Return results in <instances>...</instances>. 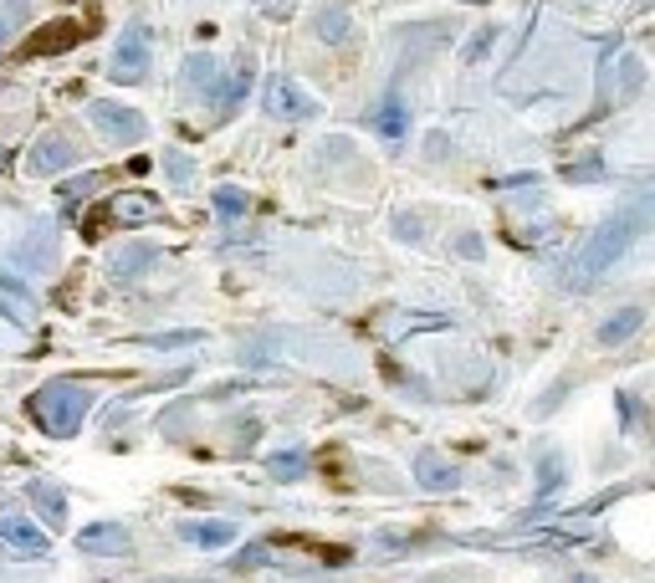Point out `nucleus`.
<instances>
[{
  "label": "nucleus",
  "instance_id": "obj_8",
  "mask_svg": "<svg viewBox=\"0 0 655 583\" xmlns=\"http://www.w3.org/2000/svg\"><path fill=\"white\" fill-rule=\"evenodd\" d=\"M77 548L93 552V558H129L134 537H129V527H123V522H93V527H83V533H77Z\"/></svg>",
  "mask_w": 655,
  "mask_h": 583
},
{
  "label": "nucleus",
  "instance_id": "obj_14",
  "mask_svg": "<svg viewBox=\"0 0 655 583\" xmlns=\"http://www.w3.org/2000/svg\"><path fill=\"white\" fill-rule=\"evenodd\" d=\"M180 537L195 543V548H226V543H235V522H226V517H216V522H180Z\"/></svg>",
  "mask_w": 655,
  "mask_h": 583
},
{
  "label": "nucleus",
  "instance_id": "obj_25",
  "mask_svg": "<svg viewBox=\"0 0 655 583\" xmlns=\"http://www.w3.org/2000/svg\"><path fill=\"white\" fill-rule=\"evenodd\" d=\"M558 486H563V461H558V456H543L538 461V497H548Z\"/></svg>",
  "mask_w": 655,
  "mask_h": 583
},
{
  "label": "nucleus",
  "instance_id": "obj_7",
  "mask_svg": "<svg viewBox=\"0 0 655 583\" xmlns=\"http://www.w3.org/2000/svg\"><path fill=\"white\" fill-rule=\"evenodd\" d=\"M262 102H267V113L282 118V123H298V118H313V113H318L313 93H303V87L292 83V77H267V87H262Z\"/></svg>",
  "mask_w": 655,
  "mask_h": 583
},
{
  "label": "nucleus",
  "instance_id": "obj_15",
  "mask_svg": "<svg viewBox=\"0 0 655 583\" xmlns=\"http://www.w3.org/2000/svg\"><path fill=\"white\" fill-rule=\"evenodd\" d=\"M369 123H374V134L389 138V144H400V138L410 134V113H404L400 98H385V102H379V108L369 113Z\"/></svg>",
  "mask_w": 655,
  "mask_h": 583
},
{
  "label": "nucleus",
  "instance_id": "obj_16",
  "mask_svg": "<svg viewBox=\"0 0 655 583\" xmlns=\"http://www.w3.org/2000/svg\"><path fill=\"white\" fill-rule=\"evenodd\" d=\"M640 323H645V313H640V307H620V313H609L605 323H599V343H605V349H620L624 338H635L640 333Z\"/></svg>",
  "mask_w": 655,
  "mask_h": 583
},
{
  "label": "nucleus",
  "instance_id": "obj_34",
  "mask_svg": "<svg viewBox=\"0 0 655 583\" xmlns=\"http://www.w3.org/2000/svg\"><path fill=\"white\" fill-rule=\"evenodd\" d=\"M466 5H471V0H466ZM476 5H482V0H476Z\"/></svg>",
  "mask_w": 655,
  "mask_h": 583
},
{
  "label": "nucleus",
  "instance_id": "obj_31",
  "mask_svg": "<svg viewBox=\"0 0 655 583\" xmlns=\"http://www.w3.org/2000/svg\"><path fill=\"white\" fill-rule=\"evenodd\" d=\"M5 32H11V26H5V21H0V41H5Z\"/></svg>",
  "mask_w": 655,
  "mask_h": 583
},
{
  "label": "nucleus",
  "instance_id": "obj_17",
  "mask_svg": "<svg viewBox=\"0 0 655 583\" xmlns=\"http://www.w3.org/2000/svg\"><path fill=\"white\" fill-rule=\"evenodd\" d=\"M0 313L11 317V323H32L36 317V297L16 282V277H5V271H0Z\"/></svg>",
  "mask_w": 655,
  "mask_h": 583
},
{
  "label": "nucleus",
  "instance_id": "obj_22",
  "mask_svg": "<svg viewBox=\"0 0 655 583\" xmlns=\"http://www.w3.org/2000/svg\"><path fill=\"white\" fill-rule=\"evenodd\" d=\"M98 184H102V174H83V180H68V184H62V190H57V195H62V216H77V205H83L87 195L98 190Z\"/></svg>",
  "mask_w": 655,
  "mask_h": 583
},
{
  "label": "nucleus",
  "instance_id": "obj_20",
  "mask_svg": "<svg viewBox=\"0 0 655 583\" xmlns=\"http://www.w3.org/2000/svg\"><path fill=\"white\" fill-rule=\"evenodd\" d=\"M210 205H216L220 220H241L246 210H252V195H246V190H235V184H220L216 195H210Z\"/></svg>",
  "mask_w": 655,
  "mask_h": 583
},
{
  "label": "nucleus",
  "instance_id": "obj_27",
  "mask_svg": "<svg viewBox=\"0 0 655 583\" xmlns=\"http://www.w3.org/2000/svg\"><path fill=\"white\" fill-rule=\"evenodd\" d=\"M599 174H605V165H599V159H584V165L563 169V180H573V184H584V180H599Z\"/></svg>",
  "mask_w": 655,
  "mask_h": 583
},
{
  "label": "nucleus",
  "instance_id": "obj_9",
  "mask_svg": "<svg viewBox=\"0 0 655 583\" xmlns=\"http://www.w3.org/2000/svg\"><path fill=\"white\" fill-rule=\"evenodd\" d=\"M68 165H77V144H72L68 134H47L26 154V169H32V174H62Z\"/></svg>",
  "mask_w": 655,
  "mask_h": 583
},
{
  "label": "nucleus",
  "instance_id": "obj_6",
  "mask_svg": "<svg viewBox=\"0 0 655 583\" xmlns=\"http://www.w3.org/2000/svg\"><path fill=\"white\" fill-rule=\"evenodd\" d=\"M159 216V201L154 195H144V190H134V195H113V201L102 205L98 216L87 220V241H98L102 226H113V220H123V226H138V220H154Z\"/></svg>",
  "mask_w": 655,
  "mask_h": 583
},
{
  "label": "nucleus",
  "instance_id": "obj_19",
  "mask_svg": "<svg viewBox=\"0 0 655 583\" xmlns=\"http://www.w3.org/2000/svg\"><path fill=\"white\" fill-rule=\"evenodd\" d=\"M267 476L271 482H303L307 476V456L303 450H277V456H267Z\"/></svg>",
  "mask_w": 655,
  "mask_h": 583
},
{
  "label": "nucleus",
  "instance_id": "obj_13",
  "mask_svg": "<svg viewBox=\"0 0 655 583\" xmlns=\"http://www.w3.org/2000/svg\"><path fill=\"white\" fill-rule=\"evenodd\" d=\"M51 241H57V231H51V226H36L16 246V262L26 271H51V262H57V246H51Z\"/></svg>",
  "mask_w": 655,
  "mask_h": 583
},
{
  "label": "nucleus",
  "instance_id": "obj_12",
  "mask_svg": "<svg viewBox=\"0 0 655 583\" xmlns=\"http://www.w3.org/2000/svg\"><path fill=\"white\" fill-rule=\"evenodd\" d=\"M415 482H421L425 491H456V486H461V466H451L436 450H425L421 461H415Z\"/></svg>",
  "mask_w": 655,
  "mask_h": 583
},
{
  "label": "nucleus",
  "instance_id": "obj_28",
  "mask_svg": "<svg viewBox=\"0 0 655 583\" xmlns=\"http://www.w3.org/2000/svg\"><path fill=\"white\" fill-rule=\"evenodd\" d=\"M169 174H174V180H190L195 169H190V159H180V154H169Z\"/></svg>",
  "mask_w": 655,
  "mask_h": 583
},
{
  "label": "nucleus",
  "instance_id": "obj_32",
  "mask_svg": "<svg viewBox=\"0 0 655 583\" xmlns=\"http://www.w3.org/2000/svg\"><path fill=\"white\" fill-rule=\"evenodd\" d=\"M421 583H446V573H440V579H421Z\"/></svg>",
  "mask_w": 655,
  "mask_h": 583
},
{
  "label": "nucleus",
  "instance_id": "obj_24",
  "mask_svg": "<svg viewBox=\"0 0 655 583\" xmlns=\"http://www.w3.org/2000/svg\"><path fill=\"white\" fill-rule=\"evenodd\" d=\"M216 62H210V57H195V62H190L185 68V83H190V93H210V98H216Z\"/></svg>",
  "mask_w": 655,
  "mask_h": 583
},
{
  "label": "nucleus",
  "instance_id": "obj_1",
  "mask_svg": "<svg viewBox=\"0 0 655 583\" xmlns=\"http://www.w3.org/2000/svg\"><path fill=\"white\" fill-rule=\"evenodd\" d=\"M651 216H655V195H640V201L620 205V210H615L599 231L589 235L584 246L573 251V262L563 267V287H569V292H584V287L599 282V277L620 262L624 251L640 241V231L651 226Z\"/></svg>",
  "mask_w": 655,
  "mask_h": 583
},
{
  "label": "nucleus",
  "instance_id": "obj_29",
  "mask_svg": "<svg viewBox=\"0 0 655 583\" xmlns=\"http://www.w3.org/2000/svg\"><path fill=\"white\" fill-rule=\"evenodd\" d=\"M5 5H11V16H21V11H26V0H5Z\"/></svg>",
  "mask_w": 655,
  "mask_h": 583
},
{
  "label": "nucleus",
  "instance_id": "obj_23",
  "mask_svg": "<svg viewBox=\"0 0 655 583\" xmlns=\"http://www.w3.org/2000/svg\"><path fill=\"white\" fill-rule=\"evenodd\" d=\"M349 26H353V21H349L343 5H323V11H318V36H323V41H333V47H338V41L349 36Z\"/></svg>",
  "mask_w": 655,
  "mask_h": 583
},
{
  "label": "nucleus",
  "instance_id": "obj_10",
  "mask_svg": "<svg viewBox=\"0 0 655 583\" xmlns=\"http://www.w3.org/2000/svg\"><path fill=\"white\" fill-rule=\"evenodd\" d=\"M0 537H5L16 552H26V558H47V533L32 527L21 512H0Z\"/></svg>",
  "mask_w": 655,
  "mask_h": 583
},
{
  "label": "nucleus",
  "instance_id": "obj_30",
  "mask_svg": "<svg viewBox=\"0 0 655 583\" xmlns=\"http://www.w3.org/2000/svg\"><path fill=\"white\" fill-rule=\"evenodd\" d=\"M635 11H655V0H635Z\"/></svg>",
  "mask_w": 655,
  "mask_h": 583
},
{
  "label": "nucleus",
  "instance_id": "obj_26",
  "mask_svg": "<svg viewBox=\"0 0 655 583\" xmlns=\"http://www.w3.org/2000/svg\"><path fill=\"white\" fill-rule=\"evenodd\" d=\"M256 563H267V543H252V548H241V552L231 558L235 573H246V568H256Z\"/></svg>",
  "mask_w": 655,
  "mask_h": 583
},
{
  "label": "nucleus",
  "instance_id": "obj_11",
  "mask_svg": "<svg viewBox=\"0 0 655 583\" xmlns=\"http://www.w3.org/2000/svg\"><path fill=\"white\" fill-rule=\"evenodd\" d=\"M252 83H256V72H252V57H241V62H235L231 68V83H226V77H220V87H216V118H231L235 108H241V98H246V93H252Z\"/></svg>",
  "mask_w": 655,
  "mask_h": 583
},
{
  "label": "nucleus",
  "instance_id": "obj_21",
  "mask_svg": "<svg viewBox=\"0 0 655 583\" xmlns=\"http://www.w3.org/2000/svg\"><path fill=\"white\" fill-rule=\"evenodd\" d=\"M154 256H159L154 246H129V251H118L113 277H118V282H129V277H138L144 267H154Z\"/></svg>",
  "mask_w": 655,
  "mask_h": 583
},
{
  "label": "nucleus",
  "instance_id": "obj_33",
  "mask_svg": "<svg viewBox=\"0 0 655 583\" xmlns=\"http://www.w3.org/2000/svg\"><path fill=\"white\" fill-rule=\"evenodd\" d=\"M573 583H594V579H573Z\"/></svg>",
  "mask_w": 655,
  "mask_h": 583
},
{
  "label": "nucleus",
  "instance_id": "obj_4",
  "mask_svg": "<svg viewBox=\"0 0 655 583\" xmlns=\"http://www.w3.org/2000/svg\"><path fill=\"white\" fill-rule=\"evenodd\" d=\"M144 72H149V26H129V32L118 36L108 77L113 83H144Z\"/></svg>",
  "mask_w": 655,
  "mask_h": 583
},
{
  "label": "nucleus",
  "instance_id": "obj_3",
  "mask_svg": "<svg viewBox=\"0 0 655 583\" xmlns=\"http://www.w3.org/2000/svg\"><path fill=\"white\" fill-rule=\"evenodd\" d=\"M87 118H93V129H98L102 138H113V144H138V138H144V113L129 108V102L102 98L87 108Z\"/></svg>",
  "mask_w": 655,
  "mask_h": 583
},
{
  "label": "nucleus",
  "instance_id": "obj_18",
  "mask_svg": "<svg viewBox=\"0 0 655 583\" xmlns=\"http://www.w3.org/2000/svg\"><path fill=\"white\" fill-rule=\"evenodd\" d=\"M26 497L41 507V517H47L51 527H62L68 522V497H62V486H51V482H32L26 486Z\"/></svg>",
  "mask_w": 655,
  "mask_h": 583
},
{
  "label": "nucleus",
  "instance_id": "obj_5",
  "mask_svg": "<svg viewBox=\"0 0 655 583\" xmlns=\"http://www.w3.org/2000/svg\"><path fill=\"white\" fill-rule=\"evenodd\" d=\"M93 36V26L77 16H57L47 21V26H36L32 36H26V47H21V57H51V51H72L77 41H87Z\"/></svg>",
  "mask_w": 655,
  "mask_h": 583
},
{
  "label": "nucleus",
  "instance_id": "obj_2",
  "mask_svg": "<svg viewBox=\"0 0 655 583\" xmlns=\"http://www.w3.org/2000/svg\"><path fill=\"white\" fill-rule=\"evenodd\" d=\"M26 410H32V420L47 435L68 440V435L83 430L87 410H93V389H87V384H77V379H51V384H41V389H36Z\"/></svg>",
  "mask_w": 655,
  "mask_h": 583
}]
</instances>
